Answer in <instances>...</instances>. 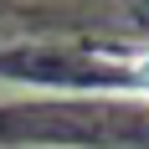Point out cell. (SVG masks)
<instances>
[{"label": "cell", "mask_w": 149, "mask_h": 149, "mask_svg": "<svg viewBox=\"0 0 149 149\" xmlns=\"http://www.w3.org/2000/svg\"><path fill=\"white\" fill-rule=\"evenodd\" d=\"M134 88H144V93H149V57L134 67Z\"/></svg>", "instance_id": "obj_1"}]
</instances>
